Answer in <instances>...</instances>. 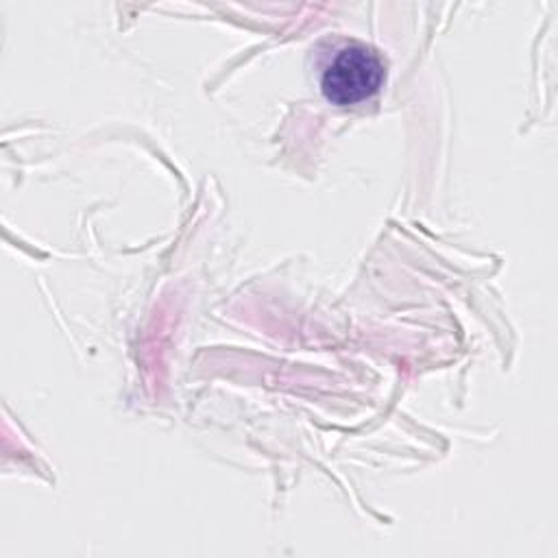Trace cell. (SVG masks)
<instances>
[{"label":"cell","instance_id":"1","mask_svg":"<svg viewBox=\"0 0 558 558\" xmlns=\"http://www.w3.org/2000/svg\"><path fill=\"white\" fill-rule=\"evenodd\" d=\"M386 78V65L377 50L349 39L333 50L320 70V92L333 105L347 107L371 98Z\"/></svg>","mask_w":558,"mask_h":558}]
</instances>
